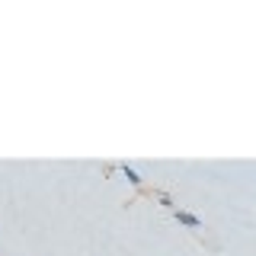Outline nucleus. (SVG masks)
<instances>
[{"label": "nucleus", "mask_w": 256, "mask_h": 256, "mask_svg": "<svg viewBox=\"0 0 256 256\" xmlns=\"http://www.w3.org/2000/svg\"><path fill=\"white\" fill-rule=\"evenodd\" d=\"M122 173H125V180L132 182V186H141V176H138V170H132V166L125 164V166H122Z\"/></svg>", "instance_id": "f03ea898"}, {"label": "nucleus", "mask_w": 256, "mask_h": 256, "mask_svg": "<svg viewBox=\"0 0 256 256\" xmlns=\"http://www.w3.org/2000/svg\"><path fill=\"white\" fill-rule=\"evenodd\" d=\"M157 202H160V205H166V208H170V212H173V198L166 196V192H160V196H157Z\"/></svg>", "instance_id": "7ed1b4c3"}, {"label": "nucleus", "mask_w": 256, "mask_h": 256, "mask_svg": "<svg viewBox=\"0 0 256 256\" xmlns=\"http://www.w3.org/2000/svg\"><path fill=\"white\" fill-rule=\"evenodd\" d=\"M173 218L180 221L182 228H192V230H198V228H202V221H198L192 212H182V208H173Z\"/></svg>", "instance_id": "f257e3e1"}]
</instances>
